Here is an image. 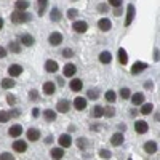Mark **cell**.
<instances>
[{
  "mask_svg": "<svg viewBox=\"0 0 160 160\" xmlns=\"http://www.w3.org/2000/svg\"><path fill=\"white\" fill-rule=\"evenodd\" d=\"M28 139L29 141H38L40 139V131L37 128H29L28 130Z\"/></svg>",
  "mask_w": 160,
  "mask_h": 160,
  "instance_id": "13",
  "label": "cell"
},
{
  "mask_svg": "<svg viewBox=\"0 0 160 160\" xmlns=\"http://www.w3.org/2000/svg\"><path fill=\"white\" fill-rule=\"evenodd\" d=\"M72 144V138H71V135H61L59 136V146H61V149H64V148H69V146Z\"/></svg>",
  "mask_w": 160,
  "mask_h": 160,
  "instance_id": "10",
  "label": "cell"
},
{
  "mask_svg": "<svg viewBox=\"0 0 160 160\" xmlns=\"http://www.w3.org/2000/svg\"><path fill=\"white\" fill-rule=\"evenodd\" d=\"M32 115H34V117H38V115H40V111H38V109L35 108V109L32 111Z\"/></svg>",
  "mask_w": 160,
  "mask_h": 160,
  "instance_id": "50",
  "label": "cell"
},
{
  "mask_svg": "<svg viewBox=\"0 0 160 160\" xmlns=\"http://www.w3.org/2000/svg\"><path fill=\"white\" fill-rule=\"evenodd\" d=\"M114 114H115V109L112 108V106H106L104 108V115L106 117H114Z\"/></svg>",
  "mask_w": 160,
  "mask_h": 160,
  "instance_id": "36",
  "label": "cell"
},
{
  "mask_svg": "<svg viewBox=\"0 0 160 160\" xmlns=\"http://www.w3.org/2000/svg\"><path fill=\"white\" fill-rule=\"evenodd\" d=\"M45 69H47V72H56L58 71V62L56 61H53V59H48L47 62H45Z\"/></svg>",
  "mask_w": 160,
  "mask_h": 160,
  "instance_id": "20",
  "label": "cell"
},
{
  "mask_svg": "<svg viewBox=\"0 0 160 160\" xmlns=\"http://www.w3.org/2000/svg\"><path fill=\"white\" fill-rule=\"evenodd\" d=\"M31 19V15L29 13H26V11H13L11 13V22H15V24H22V22H28Z\"/></svg>",
  "mask_w": 160,
  "mask_h": 160,
  "instance_id": "1",
  "label": "cell"
},
{
  "mask_svg": "<svg viewBox=\"0 0 160 160\" xmlns=\"http://www.w3.org/2000/svg\"><path fill=\"white\" fill-rule=\"evenodd\" d=\"M0 160H15V157L10 152H3V154H0Z\"/></svg>",
  "mask_w": 160,
  "mask_h": 160,
  "instance_id": "43",
  "label": "cell"
},
{
  "mask_svg": "<svg viewBox=\"0 0 160 160\" xmlns=\"http://www.w3.org/2000/svg\"><path fill=\"white\" fill-rule=\"evenodd\" d=\"M77 15H78V11H77L75 8L68 10V18H69V19H75V18H77Z\"/></svg>",
  "mask_w": 160,
  "mask_h": 160,
  "instance_id": "40",
  "label": "cell"
},
{
  "mask_svg": "<svg viewBox=\"0 0 160 160\" xmlns=\"http://www.w3.org/2000/svg\"><path fill=\"white\" fill-rule=\"evenodd\" d=\"M56 80H58V85H61V87L64 85V78H62V77H58Z\"/></svg>",
  "mask_w": 160,
  "mask_h": 160,
  "instance_id": "51",
  "label": "cell"
},
{
  "mask_svg": "<svg viewBox=\"0 0 160 160\" xmlns=\"http://www.w3.org/2000/svg\"><path fill=\"white\" fill-rule=\"evenodd\" d=\"M99 155H101L102 158H106V160H108V158H111V157H112L111 151H108V149H101V151H99Z\"/></svg>",
  "mask_w": 160,
  "mask_h": 160,
  "instance_id": "41",
  "label": "cell"
},
{
  "mask_svg": "<svg viewBox=\"0 0 160 160\" xmlns=\"http://www.w3.org/2000/svg\"><path fill=\"white\" fill-rule=\"evenodd\" d=\"M72 29L77 32V34H85L87 29H88V24L85 21H75L74 26H72Z\"/></svg>",
  "mask_w": 160,
  "mask_h": 160,
  "instance_id": "3",
  "label": "cell"
},
{
  "mask_svg": "<svg viewBox=\"0 0 160 160\" xmlns=\"http://www.w3.org/2000/svg\"><path fill=\"white\" fill-rule=\"evenodd\" d=\"M154 59H155V61H158V50H155V51H154Z\"/></svg>",
  "mask_w": 160,
  "mask_h": 160,
  "instance_id": "52",
  "label": "cell"
},
{
  "mask_svg": "<svg viewBox=\"0 0 160 160\" xmlns=\"http://www.w3.org/2000/svg\"><path fill=\"white\" fill-rule=\"evenodd\" d=\"M146 69H148V64L141 62V61H136L135 64L131 66V74L136 75V74H139V72H142V71H146Z\"/></svg>",
  "mask_w": 160,
  "mask_h": 160,
  "instance_id": "5",
  "label": "cell"
},
{
  "mask_svg": "<svg viewBox=\"0 0 160 160\" xmlns=\"http://www.w3.org/2000/svg\"><path fill=\"white\" fill-rule=\"evenodd\" d=\"M13 149H15L16 152H26L28 144H26L24 141H15V142H13Z\"/></svg>",
  "mask_w": 160,
  "mask_h": 160,
  "instance_id": "21",
  "label": "cell"
},
{
  "mask_svg": "<svg viewBox=\"0 0 160 160\" xmlns=\"http://www.w3.org/2000/svg\"><path fill=\"white\" fill-rule=\"evenodd\" d=\"M5 56H7V48L0 47V59H2V58H5Z\"/></svg>",
  "mask_w": 160,
  "mask_h": 160,
  "instance_id": "49",
  "label": "cell"
},
{
  "mask_svg": "<svg viewBox=\"0 0 160 160\" xmlns=\"http://www.w3.org/2000/svg\"><path fill=\"white\" fill-rule=\"evenodd\" d=\"M7 101H8L10 106H15V102H16V99H15V96H13V95H8L7 96Z\"/></svg>",
  "mask_w": 160,
  "mask_h": 160,
  "instance_id": "47",
  "label": "cell"
},
{
  "mask_svg": "<svg viewBox=\"0 0 160 160\" xmlns=\"http://www.w3.org/2000/svg\"><path fill=\"white\" fill-rule=\"evenodd\" d=\"M74 108H75L77 111H85V108H87V99L82 98V96H77V98L74 99Z\"/></svg>",
  "mask_w": 160,
  "mask_h": 160,
  "instance_id": "8",
  "label": "cell"
},
{
  "mask_svg": "<svg viewBox=\"0 0 160 160\" xmlns=\"http://www.w3.org/2000/svg\"><path fill=\"white\" fill-rule=\"evenodd\" d=\"M38 3H40L38 5V15H43V11L48 7V0H42V2H38Z\"/></svg>",
  "mask_w": 160,
  "mask_h": 160,
  "instance_id": "37",
  "label": "cell"
},
{
  "mask_svg": "<svg viewBox=\"0 0 160 160\" xmlns=\"http://www.w3.org/2000/svg\"><path fill=\"white\" fill-rule=\"evenodd\" d=\"M123 135L122 133H115V135H112V138H111V144L112 146H122L123 144Z\"/></svg>",
  "mask_w": 160,
  "mask_h": 160,
  "instance_id": "16",
  "label": "cell"
},
{
  "mask_svg": "<svg viewBox=\"0 0 160 160\" xmlns=\"http://www.w3.org/2000/svg\"><path fill=\"white\" fill-rule=\"evenodd\" d=\"M8 114H10V118H16V117H19V115H21V112H19L18 109H11Z\"/></svg>",
  "mask_w": 160,
  "mask_h": 160,
  "instance_id": "46",
  "label": "cell"
},
{
  "mask_svg": "<svg viewBox=\"0 0 160 160\" xmlns=\"http://www.w3.org/2000/svg\"><path fill=\"white\" fill-rule=\"evenodd\" d=\"M114 13H115V16H118L120 13H122V8H115V11H114Z\"/></svg>",
  "mask_w": 160,
  "mask_h": 160,
  "instance_id": "53",
  "label": "cell"
},
{
  "mask_svg": "<svg viewBox=\"0 0 160 160\" xmlns=\"http://www.w3.org/2000/svg\"><path fill=\"white\" fill-rule=\"evenodd\" d=\"M128 160H131V158H128Z\"/></svg>",
  "mask_w": 160,
  "mask_h": 160,
  "instance_id": "55",
  "label": "cell"
},
{
  "mask_svg": "<svg viewBox=\"0 0 160 160\" xmlns=\"http://www.w3.org/2000/svg\"><path fill=\"white\" fill-rule=\"evenodd\" d=\"M98 26H99V29H101L102 32H108V31H111V28H112V22H111V19H108V18H102V19H99Z\"/></svg>",
  "mask_w": 160,
  "mask_h": 160,
  "instance_id": "11",
  "label": "cell"
},
{
  "mask_svg": "<svg viewBox=\"0 0 160 160\" xmlns=\"http://www.w3.org/2000/svg\"><path fill=\"white\" fill-rule=\"evenodd\" d=\"M43 118L47 120V122H55L56 120V112L51 111V109H47V111H43Z\"/></svg>",
  "mask_w": 160,
  "mask_h": 160,
  "instance_id": "24",
  "label": "cell"
},
{
  "mask_svg": "<svg viewBox=\"0 0 160 160\" xmlns=\"http://www.w3.org/2000/svg\"><path fill=\"white\" fill-rule=\"evenodd\" d=\"M15 7H16V11H26V10L29 8V2L19 0V2H16V3H15Z\"/></svg>",
  "mask_w": 160,
  "mask_h": 160,
  "instance_id": "29",
  "label": "cell"
},
{
  "mask_svg": "<svg viewBox=\"0 0 160 160\" xmlns=\"http://www.w3.org/2000/svg\"><path fill=\"white\" fill-rule=\"evenodd\" d=\"M29 98H31L32 101H37V99H38V91H37V90H31Z\"/></svg>",
  "mask_w": 160,
  "mask_h": 160,
  "instance_id": "45",
  "label": "cell"
},
{
  "mask_svg": "<svg viewBox=\"0 0 160 160\" xmlns=\"http://www.w3.org/2000/svg\"><path fill=\"white\" fill-rule=\"evenodd\" d=\"M62 72H64L66 77H74L75 72H77V68H75L74 64H66V66H64V69H62Z\"/></svg>",
  "mask_w": 160,
  "mask_h": 160,
  "instance_id": "12",
  "label": "cell"
},
{
  "mask_svg": "<svg viewBox=\"0 0 160 160\" xmlns=\"http://www.w3.org/2000/svg\"><path fill=\"white\" fill-rule=\"evenodd\" d=\"M8 74H10L11 77L21 75V74H22V66H19V64H11L10 68H8Z\"/></svg>",
  "mask_w": 160,
  "mask_h": 160,
  "instance_id": "9",
  "label": "cell"
},
{
  "mask_svg": "<svg viewBox=\"0 0 160 160\" xmlns=\"http://www.w3.org/2000/svg\"><path fill=\"white\" fill-rule=\"evenodd\" d=\"M135 5H128V8H127V18H125V26H130L131 24V21L135 19Z\"/></svg>",
  "mask_w": 160,
  "mask_h": 160,
  "instance_id": "7",
  "label": "cell"
},
{
  "mask_svg": "<svg viewBox=\"0 0 160 160\" xmlns=\"http://www.w3.org/2000/svg\"><path fill=\"white\" fill-rule=\"evenodd\" d=\"M69 87H71L72 91H80V90L83 88V82L80 78H74V80H71V85Z\"/></svg>",
  "mask_w": 160,
  "mask_h": 160,
  "instance_id": "19",
  "label": "cell"
},
{
  "mask_svg": "<svg viewBox=\"0 0 160 160\" xmlns=\"http://www.w3.org/2000/svg\"><path fill=\"white\" fill-rule=\"evenodd\" d=\"M55 90H56V87H55V83L53 82H45L43 83V93L45 95H53V93H55Z\"/></svg>",
  "mask_w": 160,
  "mask_h": 160,
  "instance_id": "22",
  "label": "cell"
},
{
  "mask_svg": "<svg viewBox=\"0 0 160 160\" xmlns=\"http://www.w3.org/2000/svg\"><path fill=\"white\" fill-rule=\"evenodd\" d=\"M8 120H10V114L7 111H0V122L5 123V122H8Z\"/></svg>",
  "mask_w": 160,
  "mask_h": 160,
  "instance_id": "38",
  "label": "cell"
},
{
  "mask_svg": "<svg viewBox=\"0 0 160 160\" xmlns=\"http://www.w3.org/2000/svg\"><path fill=\"white\" fill-rule=\"evenodd\" d=\"M99 61L102 64H109L112 61V55H111L109 51H102V53H99Z\"/></svg>",
  "mask_w": 160,
  "mask_h": 160,
  "instance_id": "25",
  "label": "cell"
},
{
  "mask_svg": "<svg viewBox=\"0 0 160 160\" xmlns=\"http://www.w3.org/2000/svg\"><path fill=\"white\" fill-rule=\"evenodd\" d=\"M118 93H120V96H122L123 99H128V98L131 96V91H130L128 88H122V90H120Z\"/></svg>",
  "mask_w": 160,
  "mask_h": 160,
  "instance_id": "39",
  "label": "cell"
},
{
  "mask_svg": "<svg viewBox=\"0 0 160 160\" xmlns=\"http://www.w3.org/2000/svg\"><path fill=\"white\" fill-rule=\"evenodd\" d=\"M144 151L148 152V154L157 152V142H155V141H148V142H144Z\"/></svg>",
  "mask_w": 160,
  "mask_h": 160,
  "instance_id": "18",
  "label": "cell"
},
{
  "mask_svg": "<svg viewBox=\"0 0 160 160\" xmlns=\"http://www.w3.org/2000/svg\"><path fill=\"white\" fill-rule=\"evenodd\" d=\"M0 85H2V88H5V90H10V88H13L16 85V82L13 78H3L2 82H0Z\"/></svg>",
  "mask_w": 160,
  "mask_h": 160,
  "instance_id": "27",
  "label": "cell"
},
{
  "mask_svg": "<svg viewBox=\"0 0 160 160\" xmlns=\"http://www.w3.org/2000/svg\"><path fill=\"white\" fill-rule=\"evenodd\" d=\"M2 29H3V19L0 18V31H2Z\"/></svg>",
  "mask_w": 160,
  "mask_h": 160,
  "instance_id": "54",
  "label": "cell"
},
{
  "mask_svg": "<svg viewBox=\"0 0 160 160\" xmlns=\"http://www.w3.org/2000/svg\"><path fill=\"white\" fill-rule=\"evenodd\" d=\"M135 130H136V133H139V135H144V133H148L149 125L146 123L144 120H138V122L135 123Z\"/></svg>",
  "mask_w": 160,
  "mask_h": 160,
  "instance_id": "6",
  "label": "cell"
},
{
  "mask_svg": "<svg viewBox=\"0 0 160 160\" xmlns=\"http://www.w3.org/2000/svg\"><path fill=\"white\" fill-rule=\"evenodd\" d=\"M152 109H154V104L146 102V104H142V108H141V114H142V115H148V114L152 112Z\"/></svg>",
  "mask_w": 160,
  "mask_h": 160,
  "instance_id": "31",
  "label": "cell"
},
{
  "mask_svg": "<svg viewBox=\"0 0 160 160\" xmlns=\"http://www.w3.org/2000/svg\"><path fill=\"white\" fill-rule=\"evenodd\" d=\"M118 61H120V64H123V66L128 62V55H127L125 48H118Z\"/></svg>",
  "mask_w": 160,
  "mask_h": 160,
  "instance_id": "26",
  "label": "cell"
},
{
  "mask_svg": "<svg viewBox=\"0 0 160 160\" xmlns=\"http://www.w3.org/2000/svg\"><path fill=\"white\" fill-rule=\"evenodd\" d=\"M87 146H88V139L87 138H78L77 139V148L78 149H87Z\"/></svg>",
  "mask_w": 160,
  "mask_h": 160,
  "instance_id": "34",
  "label": "cell"
},
{
  "mask_svg": "<svg viewBox=\"0 0 160 160\" xmlns=\"http://www.w3.org/2000/svg\"><path fill=\"white\" fill-rule=\"evenodd\" d=\"M115 99H117V95H115V91H114V90H108V91H106V101L114 102Z\"/></svg>",
  "mask_w": 160,
  "mask_h": 160,
  "instance_id": "32",
  "label": "cell"
},
{
  "mask_svg": "<svg viewBox=\"0 0 160 160\" xmlns=\"http://www.w3.org/2000/svg\"><path fill=\"white\" fill-rule=\"evenodd\" d=\"M10 51L19 53V51H21V43H19V42H10Z\"/></svg>",
  "mask_w": 160,
  "mask_h": 160,
  "instance_id": "35",
  "label": "cell"
},
{
  "mask_svg": "<svg viewBox=\"0 0 160 160\" xmlns=\"http://www.w3.org/2000/svg\"><path fill=\"white\" fill-rule=\"evenodd\" d=\"M131 102L135 106H142L144 104V93H135L131 96Z\"/></svg>",
  "mask_w": 160,
  "mask_h": 160,
  "instance_id": "17",
  "label": "cell"
},
{
  "mask_svg": "<svg viewBox=\"0 0 160 160\" xmlns=\"http://www.w3.org/2000/svg\"><path fill=\"white\" fill-rule=\"evenodd\" d=\"M21 43L26 45V47H32V45L35 43V38H34L31 34H24V35L21 37Z\"/></svg>",
  "mask_w": 160,
  "mask_h": 160,
  "instance_id": "15",
  "label": "cell"
},
{
  "mask_svg": "<svg viewBox=\"0 0 160 160\" xmlns=\"http://www.w3.org/2000/svg\"><path fill=\"white\" fill-rule=\"evenodd\" d=\"M8 133H10V136H13V138H18L21 133H22V127L21 125H13L10 130H8Z\"/></svg>",
  "mask_w": 160,
  "mask_h": 160,
  "instance_id": "23",
  "label": "cell"
},
{
  "mask_svg": "<svg viewBox=\"0 0 160 160\" xmlns=\"http://www.w3.org/2000/svg\"><path fill=\"white\" fill-rule=\"evenodd\" d=\"M98 10H99L101 13H106V11H108V5H104V3H99V5H98Z\"/></svg>",
  "mask_w": 160,
  "mask_h": 160,
  "instance_id": "48",
  "label": "cell"
},
{
  "mask_svg": "<svg viewBox=\"0 0 160 160\" xmlns=\"http://www.w3.org/2000/svg\"><path fill=\"white\" fill-rule=\"evenodd\" d=\"M91 115L95 117V118H99V117H102V115H104V108H102V106H95V109H93Z\"/></svg>",
  "mask_w": 160,
  "mask_h": 160,
  "instance_id": "28",
  "label": "cell"
},
{
  "mask_svg": "<svg viewBox=\"0 0 160 160\" xmlns=\"http://www.w3.org/2000/svg\"><path fill=\"white\" fill-rule=\"evenodd\" d=\"M50 154H51V158H53V160H61V158L64 157V149H61V148H53Z\"/></svg>",
  "mask_w": 160,
  "mask_h": 160,
  "instance_id": "14",
  "label": "cell"
},
{
  "mask_svg": "<svg viewBox=\"0 0 160 160\" xmlns=\"http://www.w3.org/2000/svg\"><path fill=\"white\" fill-rule=\"evenodd\" d=\"M62 56H64V58H72V56H74V50L64 48V50H62Z\"/></svg>",
  "mask_w": 160,
  "mask_h": 160,
  "instance_id": "42",
  "label": "cell"
},
{
  "mask_svg": "<svg viewBox=\"0 0 160 160\" xmlns=\"http://www.w3.org/2000/svg\"><path fill=\"white\" fill-rule=\"evenodd\" d=\"M87 96L90 98V99H98L99 98V91L95 88V90H93V88H90L88 91H87Z\"/></svg>",
  "mask_w": 160,
  "mask_h": 160,
  "instance_id": "33",
  "label": "cell"
},
{
  "mask_svg": "<svg viewBox=\"0 0 160 160\" xmlns=\"http://www.w3.org/2000/svg\"><path fill=\"white\" fill-rule=\"evenodd\" d=\"M71 109V101L69 99H59L58 104H56V111L61 112V114H66V112H69Z\"/></svg>",
  "mask_w": 160,
  "mask_h": 160,
  "instance_id": "2",
  "label": "cell"
},
{
  "mask_svg": "<svg viewBox=\"0 0 160 160\" xmlns=\"http://www.w3.org/2000/svg\"><path fill=\"white\" fill-rule=\"evenodd\" d=\"M108 3H111V5H112V7H115V8H120L123 2H122V0H109Z\"/></svg>",
  "mask_w": 160,
  "mask_h": 160,
  "instance_id": "44",
  "label": "cell"
},
{
  "mask_svg": "<svg viewBox=\"0 0 160 160\" xmlns=\"http://www.w3.org/2000/svg\"><path fill=\"white\" fill-rule=\"evenodd\" d=\"M50 15H51V16H50V18H51V21H56V22H58V21H61V18H62V16H61V11H59L58 8H53Z\"/></svg>",
  "mask_w": 160,
  "mask_h": 160,
  "instance_id": "30",
  "label": "cell"
},
{
  "mask_svg": "<svg viewBox=\"0 0 160 160\" xmlns=\"http://www.w3.org/2000/svg\"><path fill=\"white\" fill-rule=\"evenodd\" d=\"M48 42H50V45H53V47H58V45H61V42H62V35H61L59 32H51Z\"/></svg>",
  "mask_w": 160,
  "mask_h": 160,
  "instance_id": "4",
  "label": "cell"
}]
</instances>
